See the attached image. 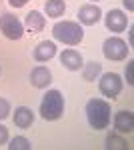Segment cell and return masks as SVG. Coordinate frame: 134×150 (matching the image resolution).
<instances>
[{
    "mask_svg": "<svg viewBox=\"0 0 134 150\" xmlns=\"http://www.w3.org/2000/svg\"><path fill=\"white\" fill-rule=\"evenodd\" d=\"M86 118L94 130H104L110 124V104L100 98H92L86 104Z\"/></svg>",
    "mask_w": 134,
    "mask_h": 150,
    "instance_id": "1",
    "label": "cell"
},
{
    "mask_svg": "<svg viewBox=\"0 0 134 150\" xmlns=\"http://www.w3.org/2000/svg\"><path fill=\"white\" fill-rule=\"evenodd\" d=\"M52 36H54L58 42H64L68 46H76V44L82 42V38H84V30H82V26H78V22L62 20V22L54 24Z\"/></svg>",
    "mask_w": 134,
    "mask_h": 150,
    "instance_id": "2",
    "label": "cell"
},
{
    "mask_svg": "<svg viewBox=\"0 0 134 150\" xmlns=\"http://www.w3.org/2000/svg\"><path fill=\"white\" fill-rule=\"evenodd\" d=\"M64 114V98L58 90H48L40 102V116L44 120H58Z\"/></svg>",
    "mask_w": 134,
    "mask_h": 150,
    "instance_id": "3",
    "label": "cell"
},
{
    "mask_svg": "<svg viewBox=\"0 0 134 150\" xmlns=\"http://www.w3.org/2000/svg\"><path fill=\"white\" fill-rule=\"evenodd\" d=\"M102 52H104V56L108 58V60H124V58L130 54V46L124 42L122 38L112 36L108 40H104Z\"/></svg>",
    "mask_w": 134,
    "mask_h": 150,
    "instance_id": "4",
    "label": "cell"
},
{
    "mask_svg": "<svg viewBox=\"0 0 134 150\" xmlns=\"http://www.w3.org/2000/svg\"><path fill=\"white\" fill-rule=\"evenodd\" d=\"M0 30H2V34L8 40H20L24 34L22 22L16 16H12V14H2L0 16Z\"/></svg>",
    "mask_w": 134,
    "mask_h": 150,
    "instance_id": "5",
    "label": "cell"
},
{
    "mask_svg": "<svg viewBox=\"0 0 134 150\" xmlns=\"http://www.w3.org/2000/svg\"><path fill=\"white\" fill-rule=\"evenodd\" d=\"M122 90V80H120V76L118 74H114V72H106L104 76L100 78V92L104 96H108V98H116L118 94Z\"/></svg>",
    "mask_w": 134,
    "mask_h": 150,
    "instance_id": "6",
    "label": "cell"
},
{
    "mask_svg": "<svg viewBox=\"0 0 134 150\" xmlns=\"http://www.w3.org/2000/svg\"><path fill=\"white\" fill-rule=\"evenodd\" d=\"M128 26V18L122 10H110L106 14V28L112 32H122Z\"/></svg>",
    "mask_w": 134,
    "mask_h": 150,
    "instance_id": "7",
    "label": "cell"
},
{
    "mask_svg": "<svg viewBox=\"0 0 134 150\" xmlns=\"http://www.w3.org/2000/svg\"><path fill=\"white\" fill-rule=\"evenodd\" d=\"M114 128H116V132H120V134H130L132 128H134L132 112H128V110L116 112V116H114Z\"/></svg>",
    "mask_w": 134,
    "mask_h": 150,
    "instance_id": "8",
    "label": "cell"
},
{
    "mask_svg": "<svg viewBox=\"0 0 134 150\" xmlns=\"http://www.w3.org/2000/svg\"><path fill=\"white\" fill-rule=\"evenodd\" d=\"M102 12L98 6H94V4H86V6H82L78 10V20L82 24H86V26H92V24H96L100 20Z\"/></svg>",
    "mask_w": 134,
    "mask_h": 150,
    "instance_id": "9",
    "label": "cell"
},
{
    "mask_svg": "<svg viewBox=\"0 0 134 150\" xmlns=\"http://www.w3.org/2000/svg\"><path fill=\"white\" fill-rule=\"evenodd\" d=\"M30 82L36 88H46L52 82V74H50V70L46 68V66H36L30 72Z\"/></svg>",
    "mask_w": 134,
    "mask_h": 150,
    "instance_id": "10",
    "label": "cell"
},
{
    "mask_svg": "<svg viewBox=\"0 0 134 150\" xmlns=\"http://www.w3.org/2000/svg\"><path fill=\"white\" fill-rule=\"evenodd\" d=\"M54 56H56V44L50 42V40H44L34 48V60L36 62H46V60H50Z\"/></svg>",
    "mask_w": 134,
    "mask_h": 150,
    "instance_id": "11",
    "label": "cell"
},
{
    "mask_svg": "<svg viewBox=\"0 0 134 150\" xmlns=\"http://www.w3.org/2000/svg\"><path fill=\"white\" fill-rule=\"evenodd\" d=\"M34 122V114L30 108H26V106H18L16 110H14V124L18 128H22V130H26V128H30V124Z\"/></svg>",
    "mask_w": 134,
    "mask_h": 150,
    "instance_id": "12",
    "label": "cell"
},
{
    "mask_svg": "<svg viewBox=\"0 0 134 150\" xmlns=\"http://www.w3.org/2000/svg\"><path fill=\"white\" fill-rule=\"evenodd\" d=\"M46 26V20L44 16L40 14L38 10H32L26 14V28L30 34H36V32H42V28Z\"/></svg>",
    "mask_w": 134,
    "mask_h": 150,
    "instance_id": "13",
    "label": "cell"
},
{
    "mask_svg": "<svg viewBox=\"0 0 134 150\" xmlns=\"http://www.w3.org/2000/svg\"><path fill=\"white\" fill-rule=\"evenodd\" d=\"M60 62L66 66L68 70H80L84 64H82V56H80L76 50H64L60 54Z\"/></svg>",
    "mask_w": 134,
    "mask_h": 150,
    "instance_id": "14",
    "label": "cell"
},
{
    "mask_svg": "<svg viewBox=\"0 0 134 150\" xmlns=\"http://www.w3.org/2000/svg\"><path fill=\"white\" fill-rule=\"evenodd\" d=\"M64 10H66L64 0H48V2H46V14H48L50 18H58V16H62Z\"/></svg>",
    "mask_w": 134,
    "mask_h": 150,
    "instance_id": "15",
    "label": "cell"
},
{
    "mask_svg": "<svg viewBox=\"0 0 134 150\" xmlns=\"http://www.w3.org/2000/svg\"><path fill=\"white\" fill-rule=\"evenodd\" d=\"M126 140H122L120 136H116V134H110L108 138H106V148H112V150H126Z\"/></svg>",
    "mask_w": 134,
    "mask_h": 150,
    "instance_id": "16",
    "label": "cell"
},
{
    "mask_svg": "<svg viewBox=\"0 0 134 150\" xmlns=\"http://www.w3.org/2000/svg\"><path fill=\"white\" fill-rule=\"evenodd\" d=\"M8 148H10V150H30V148H32V144H30V140H26L24 136H16V138L10 140Z\"/></svg>",
    "mask_w": 134,
    "mask_h": 150,
    "instance_id": "17",
    "label": "cell"
},
{
    "mask_svg": "<svg viewBox=\"0 0 134 150\" xmlns=\"http://www.w3.org/2000/svg\"><path fill=\"white\" fill-rule=\"evenodd\" d=\"M100 70H102V64H98V62L86 64V68H84V80H94L100 74Z\"/></svg>",
    "mask_w": 134,
    "mask_h": 150,
    "instance_id": "18",
    "label": "cell"
},
{
    "mask_svg": "<svg viewBox=\"0 0 134 150\" xmlns=\"http://www.w3.org/2000/svg\"><path fill=\"white\" fill-rule=\"evenodd\" d=\"M8 114H10V104H8V100L0 98V120L8 118Z\"/></svg>",
    "mask_w": 134,
    "mask_h": 150,
    "instance_id": "19",
    "label": "cell"
},
{
    "mask_svg": "<svg viewBox=\"0 0 134 150\" xmlns=\"http://www.w3.org/2000/svg\"><path fill=\"white\" fill-rule=\"evenodd\" d=\"M8 142V128L0 124V144H6Z\"/></svg>",
    "mask_w": 134,
    "mask_h": 150,
    "instance_id": "20",
    "label": "cell"
},
{
    "mask_svg": "<svg viewBox=\"0 0 134 150\" xmlns=\"http://www.w3.org/2000/svg\"><path fill=\"white\" fill-rule=\"evenodd\" d=\"M132 66H134V62L132 60H130V62H128V66H126V82H128V84H132Z\"/></svg>",
    "mask_w": 134,
    "mask_h": 150,
    "instance_id": "21",
    "label": "cell"
},
{
    "mask_svg": "<svg viewBox=\"0 0 134 150\" xmlns=\"http://www.w3.org/2000/svg\"><path fill=\"white\" fill-rule=\"evenodd\" d=\"M26 2H28V0H8V4H10V6H14V8H22Z\"/></svg>",
    "mask_w": 134,
    "mask_h": 150,
    "instance_id": "22",
    "label": "cell"
},
{
    "mask_svg": "<svg viewBox=\"0 0 134 150\" xmlns=\"http://www.w3.org/2000/svg\"><path fill=\"white\" fill-rule=\"evenodd\" d=\"M122 2H124V6H126V8H128L130 12L134 10V4H132V0H122Z\"/></svg>",
    "mask_w": 134,
    "mask_h": 150,
    "instance_id": "23",
    "label": "cell"
}]
</instances>
